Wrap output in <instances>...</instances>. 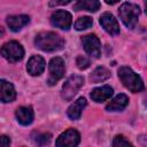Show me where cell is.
<instances>
[{
    "mask_svg": "<svg viewBox=\"0 0 147 147\" xmlns=\"http://www.w3.org/2000/svg\"><path fill=\"white\" fill-rule=\"evenodd\" d=\"M34 45L42 52H55L64 46L63 38L52 31L39 32L34 38Z\"/></svg>",
    "mask_w": 147,
    "mask_h": 147,
    "instance_id": "obj_1",
    "label": "cell"
},
{
    "mask_svg": "<svg viewBox=\"0 0 147 147\" xmlns=\"http://www.w3.org/2000/svg\"><path fill=\"white\" fill-rule=\"evenodd\" d=\"M117 75H118V78L122 82V84L129 91H131L133 93H138V92L144 91L145 85H144L142 79L130 67H126V65L121 67L117 71Z\"/></svg>",
    "mask_w": 147,
    "mask_h": 147,
    "instance_id": "obj_2",
    "label": "cell"
},
{
    "mask_svg": "<svg viewBox=\"0 0 147 147\" xmlns=\"http://www.w3.org/2000/svg\"><path fill=\"white\" fill-rule=\"evenodd\" d=\"M118 14H119V17H121L122 22L124 23V25L127 29L132 30L138 24V17L140 15V8L136 3L124 2L118 9Z\"/></svg>",
    "mask_w": 147,
    "mask_h": 147,
    "instance_id": "obj_3",
    "label": "cell"
},
{
    "mask_svg": "<svg viewBox=\"0 0 147 147\" xmlns=\"http://www.w3.org/2000/svg\"><path fill=\"white\" fill-rule=\"evenodd\" d=\"M84 85V77L79 75H72L70 76L63 84L61 96L65 101H70L74 99V96L77 94V92L80 90V87Z\"/></svg>",
    "mask_w": 147,
    "mask_h": 147,
    "instance_id": "obj_4",
    "label": "cell"
},
{
    "mask_svg": "<svg viewBox=\"0 0 147 147\" xmlns=\"http://www.w3.org/2000/svg\"><path fill=\"white\" fill-rule=\"evenodd\" d=\"M1 55L11 63L18 62L23 59L24 56V49L22 47V45L18 41L11 40L8 42H5L1 47Z\"/></svg>",
    "mask_w": 147,
    "mask_h": 147,
    "instance_id": "obj_5",
    "label": "cell"
},
{
    "mask_svg": "<svg viewBox=\"0 0 147 147\" xmlns=\"http://www.w3.org/2000/svg\"><path fill=\"white\" fill-rule=\"evenodd\" d=\"M48 71H49V77L47 79V83L49 86H53L64 76V72H65L64 61L59 56L53 57L49 61Z\"/></svg>",
    "mask_w": 147,
    "mask_h": 147,
    "instance_id": "obj_6",
    "label": "cell"
},
{
    "mask_svg": "<svg viewBox=\"0 0 147 147\" xmlns=\"http://www.w3.org/2000/svg\"><path fill=\"white\" fill-rule=\"evenodd\" d=\"M82 44L83 47L85 49V52L92 56V57H100L101 55V42L99 40V38L91 33V34H86L84 37H82Z\"/></svg>",
    "mask_w": 147,
    "mask_h": 147,
    "instance_id": "obj_7",
    "label": "cell"
},
{
    "mask_svg": "<svg viewBox=\"0 0 147 147\" xmlns=\"http://www.w3.org/2000/svg\"><path fill=\"white\" fill-rule=\"evenodd\" d=\"M51 23L55 28L68 31L72 24V16L67 10H55L51 15Z\"/></svg>",
    "mask_w": 147,
    "mask_h": 147,
    "instance_id": "obj_8",
    "label": "cell"
},
{
    "mask_svg": "<svg viewBox=\"0 0 147 147\" xmlns=\"http://www.w3.org/2000/svg\"><path fill=\"white\" fill-rule=\"evenodd\" d=\"M80 142V136L75 129H68L59 136L55 141L57 147H74Z\"/></svg>",
    "mask_w": 147,
    "mask_h": 147,
    "instance_id": "obj_9",
    "label": "cell"
},
{
    "mask_svg": "<svg viewBox=\"0 0 147 147\" xmlns=\"http://www.w3.org/2000/svg\"><path fill=\"white\" fill-rule=\"evenodd\" d=\"M99 23L107 33L111 36H117L119 33V24L111 13L109 11L103 13L99 18Z\"/></svg>",
    "mask_w": 147,
    "mask_h": 147,
    "instance_id": "obj_10",
    "label": "cell"
},
{
    "mask_svg": "<svg viewBox=\"0 0 147 147\" xmlns=\"http://www.w3.org/2000/svg\"><path fill=\"white\" fill-rule=\"evenodd\" d=\"M46 67V62L40 55H32L26 64V70L31 76H39L44 72Z\"/></svg>",
    "mask_w": 147,
    "mask_h": 147,
    "instance_id": "obj_11",
    "label": "cell"
},
{
    "mask_svg": "<svg viewBox=\"0 0 147 147\" xmlns=\"http://www.w3.org/2000/svg\"><path fill=\"white\" fill-rule=\"evenodd\" d=\"M114 93V90L111 86L109 85H103V86H100V87H96L94 90L91 91V99L94 101V102H103V101H107L110 99V96L113 95Z\"/></svg>",
    "mask_w": 147,
    "mask_h": 147,
    "instance_id": "obj_12",
    "label": "cell"
},
{
    "mask_svg": "<svg viewBox=\"0 0 147 147\" xmlns=\"http://www.w3.org/2000/svg\"><path fill=\"white\" fill-rule=\"evenodd\" d=\"M30 22V17L28 15H10L7 17V24L9 29L14 32L20 31Z\"/></svg>",
    "mask_w": 147,
    "mask_h": 147,
    "instance_id": "obj_13",
    "label": "cell"
},
{
    "mask_svg": "<svg viewBox=\"0 0 147 147\" xmlns=\"http://www.w3.org/2000/svg\"><path fill=\"white\" fill-rule=\"evenodd\" d=\"M15 116L17 118V122L22 125H30L32 122H33V110H32V107H18L15 111Z\"/></svg>",
    "mask_w": 147,
    "mask_h": 147,
    "instance_id": "obj_14",
    "label": "cell"
},
{
    "mask_svg": "<svg viewBox=\"0 0 147 147\" xmlns=\"http://www.w3.org/2000/svg\"><path fill=\"white\" fill-rule=\"evenodd\" d=\"M87 102H86V99L85 98H78L74 103L70 105V107L68 108L67 110V114H68V117L72 121H76L82 115V111L84 110V108L86 107Z\"/></svg>",
    "mask_w": 147,
    "mask_h": 147,
    "instance_id": "obj_15",
    "label": "cell"
},
{
    "mask_svg": "<svg viewBox=\"0 0 147 147\" xmlns=\"http://www.w3.org/2000/svg\"><path fill=\"white\" fill-rule=\"evenodd\" d=\"M0 86H1V93H0L1 101L5 102V103L14 101L15 98H16V92H15V88H14L13 84L5 80V79H1L0 80Z\"/></svg>",
    "mask_w": 147,
    "mask_h": 147,
    "instance_id": "obj_16",
    "label": "cell"
},
{
    "mask_svg": "<svg viewBox=\"0 0 147 147\" xmlns=\"http://www.w3.org/2000/svg\"><path fill=\"white\" fill-rule=\"evenodd\" d=\"M129 105V98L125 94H118L116 95L107 106V111H121Z\"/></svg>",
    "mask_w": 147,
    "mask_h": 147,
    "instance_id": "obj_17",
    "label": "cell"
},
{
    "mask_svg": "<svg viewBox=\"0 0 147 147\" xmlns=\"http://www.w3.org/2000/svg\"><path fill=\"white\" fill-rule=\"evenodd\" d=\"M101 7V3L99 0H79L75 3L74 9L75 10H87V11H98Z\"/></svg>",
    "mask_w": 147,
    "mask_h": 147,
    "instance_id": "obj_18",
    "label": "cell"
},
{
    "mask_svg": "<svg viewBox=\"0 0 147 147\" xmlns=\"http://www.w3.org/2000/svg\"><path fill=\"white\" fill-rule=\"evenodd\" d=\"M110 77V71L105 68V67H98L93 70V72L90 75V80L91 83H102L105 80H107Z\"/></svg>",
    "mask_w": 147,
    "mask_h": 147,
    "instance_id": "obj_19",
    "label": "cell"
},
{
    "mask_svg": "<svg viewBox=\"0 0 147 147\" xmlns=\"http://www.w3.org/2000/svg\"><path fill=\"white\" fill-rule=\"evenodd\" d=\"M93 24V20L92 17L90 16H83V17H79L76 23H75V29L77 31H82V30H86L88 28H91Z\"/></svg>",
    "mask_w": 147,
    "mask_h": 147,
    "instance_id": "obj_20",
    "label": "cell"
},
{
    "mask_svg": "<svg viewBox=\"0 0 147 147\" xmlns=\"http://www.w3.org/2000/svg\"><path fill=\"white\" fill-rule=\"evenodd\" d=\"M52 140V134L51 133H41V134H38L34 139V142L39 146H45V145H48Z\"/></svg>",
    "mask_w": 147,
    "mask_h": 147,
    "instance_id": "obj_21",
    "label": "cell"
},
{
    "mask_svg": "<svg viewBox=\"0 0 147 147\" xmlns=\"http://www.w3.org/2000/svg\"><path fill=\"white\" fill-rule=\"evenodd\" d=\"M113 146L115 147H122V146H132V142H130L124 136L117 134L113 140Z\"/></svg>",
    "mask_w": 147,
    "mask_h": 147,
    "instance_id": "obj_22",
    "label": "cell"
},
{
    "mask_svg": "<svg viewBox=\"0 0 147 147\" xmlns=\"http://www.w3.org/2000/svg\"><path fill=\"white\" fill-rule=\"evenodd\" d=\"M76 64H77L78 69L85 70V69H87V68L90 67V60H88L87 57L83 56V55H79V56H77V59H76Z\"/></svg>",
    "mask_w": 147,
    "mask_h": 147,
    "instance_id": "obj_23",
    "label": "cell"
},
{
    "mask_svg": "<svg viewBox=\"0 0 147 147\" xmlns=\"http://www.w3.org/2000/svg\"><path fill=\"white\" fill-rule=\"evenodd\" d=\"M72 0H51L49 1V7H57V6H64L70 3Z\"/></svg>",
    "mask_w": 147,
    "mask_h": 147,
    "instance_id": "obj_24",
    "label": "cell"
},
{
    "mask_svg": "<svg viewBox=\"0 0 147 147\" xmlns=\"http://www.w3.org/2000/svg\"><path fill=\"white\" fill-rule=\"evenodd\" d=\"M0 139H1V142H0L1 147H7V146H9V145H10V139H9L7 136L2 134Z\"/></svg>",
    "mask_w": 147,
    "mask_h": 147,
    "instance_id": "obj_25",
    "label": "cell"
},
{
    "mask_svg": "<svg viewBox=\"0 0 147 147\" xmlns=\"http://www.w3.org/2000/svg\"><path fill=\"white\" fill-rule=\"evenodd\" d=\"M119 0H105V2L107 3V5H115V3H117Z\"/></svg>",
    "mask_w": 147,
    "mask_h": 147,
    "instance_id": "obj_26",
    "label": "cell"
},
{
    "mask_svg": "<svg viewBox=\"0 0 147 147\" xmlns=\"http://www.w3.org/2000/svg\"><path fill=\"white\" fill-rule=\"evenodd\" d=\"M144 105L147 107V94L145 95V98H144Z\"/></svg>",
    "mask_w": 147,
    "mask_h": 147,
    "instance_id": "obj_27",
    "label": "cell"
},
{
    "mask_svg": "<svg viewBox=\"0 0 147 147\" xmlns=\"http://www.w3.org/2000/svg\"><path fill=\"white\" fill-rule=\"evenodd\" d=\"M145 10H146V14H147V0H145Z\"/></svg>",
    "mask_w": 147,
    "mask_h": 147,
    "instance_id": "obj_28",
    "label": "cell"
}]
</instances>
